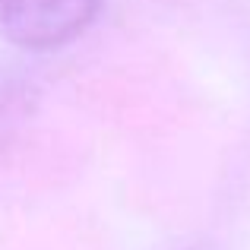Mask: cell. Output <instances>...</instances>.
I'll return each mask as SVG.
<instances>
[{
  "instance_id": "6da1fadb",
  "label": "cell",
  "mask_w": 250,
  "mask_h": 250,
  "mask_svg": "<svg viewBox=\"0 0 250 250\" xmlns=\"http://www.w3.org/2000/svg\"><path fill=\"white\" fill-rule=\"evenodd\" d=\"M102 0H0V35L22 51H57L80 38Z\"/></svg>"
}]
</instances>
